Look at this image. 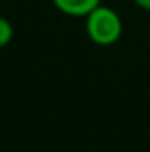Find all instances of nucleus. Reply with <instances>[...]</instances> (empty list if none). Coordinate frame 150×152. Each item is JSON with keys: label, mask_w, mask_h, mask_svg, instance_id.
<instances>
[{"label": "nucleus", "mask_w": 150, "mask_h": 152, "mask_svg": "<svg viewBox=\"0 0 150 152\" xmlns=\"http://www.w3.org/2000/svg\"><path fill=\"white\" fill-rule=\"evenodd\" d=\"M122 30L124 23L120 14L108 5L101 4L85 16V32L92 42L99 46L115 44L122 36Z\"/></svg>", "instance_id": "f257e3e1"}, {"label": "nucleus", "mask_w": 150, "mask_h": 152, "mask_svg": "<svg viewBox=\"0 0 150 152\" xmlns=\"http://www.w3.org/2000/svg\"><path fill=\"white\" fill-rule=\"evenodd\" d=\"M51 2L60 12L67 16H76V18L79 16L85 18L97 5H101V0H51Z\"/></svg>", "instance_id": "f03ea898"}, {"label": "nucleus", "mask_w": 150, "mask_h": 152, "mask_svg": "<svg viewBox=\"0 0 150 152\" xmlns=\"http://www.w3.org/2000/svg\"><path fill=\"white\" fill-rule=\"evenodd\" d=\"M12 36H14V30H12L11 21L0 16V48L7 46L12 41Z\"/></svg>", "instance_id": "7ed1b4c3"}, {"label": "nucleus", "mask_w": 150, "mask_h": 152, "mask_svg": "<svg viewBox=\"0 0 150 152\" xmlns=\"http://www.w3.org/2000/svg\"><path fill=\"white\" fill-rule=\"evenodd\" d=\"M140 9H143V11H150V0H133Z\"/></svg>", "instance_id": "20e7f679"}]
</instances>
